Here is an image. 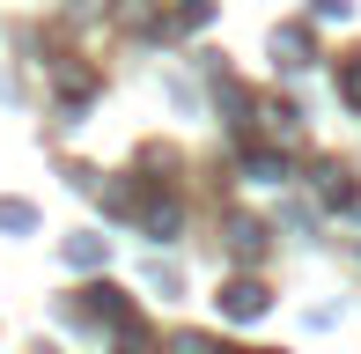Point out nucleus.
<instances>
[{"label": "nucleus", "instance_id": "7ed1b4c3", "mask_svg": "<svg viewBox=\"0 0 361 354\" xmlns=\"http://www.w3.org/2000/svg\"><path fill=\"white\" fill-rule=\"evenodd\" d=\"M339 96L361 111V59H347V67H339Z\"/></svg>", "mask_w": 361, "mask_h": 354}, {"label": "nucleus", "instance_id": "f257e3e1", "mask_svg": "<svg viewBox=\"0 0 361 354\" xmlns=\"http://www.w3.org/2000/svg\"><path fill=\"white\" fill-rule=\"evenodd\" d=\"M258 310H266V288H258V281H236V288H228V317H258Z\"/></svg>", "mask_w": 361, "mask_h": 354}, {"label": "nucleus", "instance_id": "20e7f679", "mask_svg": "<svg viewBox=\"0 0 361 354\" xmlns=\"http://www.w3.org/2000/svg\"><path fill=\"white\" fill-rule=\"evenodd\" d=\"M0 229H30V207L23 200H0Z\"/></svg>", "mask_w": 361, "mask_h": 354}, {"label": "nucleus", "instance_id": "f03ea898", "mask_svg": "<svg viewBox=\"0 0 361 354\" xmlns=\"http://www.w3.org/2000/svg\"><path fill=\"white\" fill-rule=\"evenodd\" d=\"M228 244H236V251H243V259H251V251H258V244H266V229H258V221H228Z\"/></svg>", "mask_w": 361, "mask_h": 354}]
</instances>
